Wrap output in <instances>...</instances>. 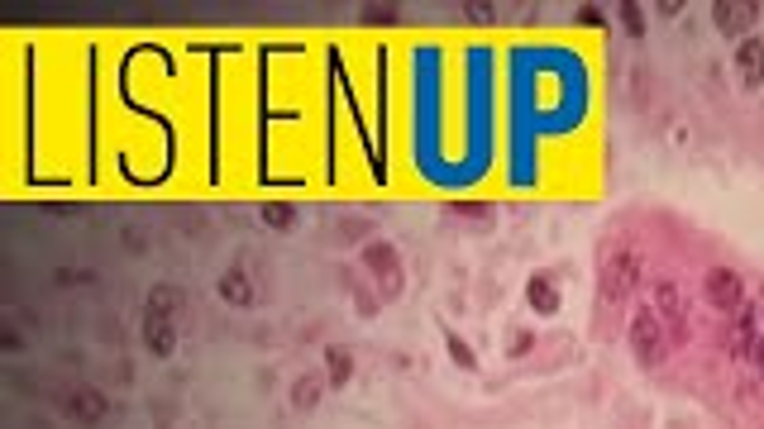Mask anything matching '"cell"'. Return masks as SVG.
Instances as JSON below:
<instances>
[{"instance_id": "obj_22", "label": "cell", "mask_w": 764, "mask_h": 429, "mask_svg": "<svg viewBox=\"0 0 764 429\" xmlns=\"http://www.w3.org/2000/svg\"><path fill=\"white\" fill-rule=\"evenodd\" d=\"M359 20H363V24H397V10H392V5H368Z\"/></svg>"}, {"instance_id": "obj_12", "label": "cell", "mask_w": 764, "mask_h": 429, "mask_svg": "<svg viewBox=\"0 0 764 429\" xmlns=\"http://www.w3.org/2000/svg\"><path fill=\"white\" fill-rule=\"evenodd\" d=\"M182 310H186V296H182V287H173V282H158L154 291H148V315H158V320H177Z\"/></svg>"}, {"instance_id": "obj_11", "label": "cell", "mask_w": 764, "mask_h": 429, "mask_svg": "<svg viewBox=\"0 0 764 429\" xmlns=\"http://www.w3.org/2000/svg\"><path fill=\"white\" fill-rule=\"evenodd\" d=\"M526 301H531V310H535V315H559L564 296H559V282H554L550 272H535L531 282H526Z\"/></svg>"}, {"instance_id": "obj_14", "label": "cell", "mask_w": 764, "mask_h": 429, "mask_svg": "<svg viewBox=\"0 0 764 429\" xmlns=\"http://www.w3.org/2000/svg\"><path fill=\"white\" fill-rule=\"evenodd\" d=\"M325 386H330V382H325V372H302V377L292 382V405L306 415V410H315V405H321Z\"/></svg>"}, {"instance_id": "obj_25", "label": "cell", "mask_w": 764, "mask_h": 429, "mask_svg": "<svg viewBox=\"0 0 764 429\" xmlns=\"http://www.w3.org/2000/svg\"><path fill=\"white\" fill-rule=\"evenodd\" d=\"M759 315H764V310H759Z\"/></svg>"}, {"instance_id": "obj_7", "label": "cell", "mask_w": 764, "mask_h": 429, "mask_svg": "<svg viewBox=\"0 0 764 429\" xmlns=\"http://www.w3.org/2000/svg\"><path fill=\"white\" fill-rule=\"evenodd\" d=\"M755 329H759V306L745 301L731 315V329H726V353H731V358H745V353L755 348Z\"/></svg>"}, {"instance_id": "obj_4", "label": "cell", "mask_w": 764, "mask_h": 429, "mask_svg": "<svg viewBox=\"0 0 764 429\" xmlns=\"http://www.w3.org/2000/svg\"><path fill=\"white\" fill-rule=\"evenodd\" d=\"M363 268L372 272L382 301H397V296H402V253H397V244H387V239L363 244Z\"/></svg>"}, {"instance_id": "obj_9", "label": "cell", "mask_w": 764, "mask_h": 429, "mask_svg": "<svg viewBox=\"0 0 764 429\" xmlns=\"http://www.w3.org/2000/svg\"><path fill=\"white\" fill-rule=\"evenodd\" d=\"M67 410H72V420H77V424H101L110 415V396H105V391H96V386H77L67 396Z\"/></svg>"}, {"instance_id": "obj_15", "label": "cell", "mask_w": 764, "mask_h": 429, "mask_svg": "<svg viewBox=\"0 0 764 429\" xmlns=\"http://www.w3.org/2000/svg\"><path fill=\"white\" fill-rule=\"evenodd\" d=\"M325 382H330L334 391H344V386L353 382V353H349L344 344H330V348H325Z\"/></svg>"}, {"instance_id": "obj_10", "label": "cell", "mask_w": 764, "mask_h": 429, "mask_svg": "<svg viewBox=\"0 0 764 429\" xmlns=\"http://www.w3.org/2000/svg\"><path fill=\"white\" fill-rule=\"evenodd\" d=\"M144 348L154 353V358H173V353H177V320L144 315Z\"/></svg>"}, {"instance_id": "obj_19", "label": "cell", "mask_w": 764, "mask_h": 429, "mask_svg": "<svg viewBox=\"0 0 764 429\" xmlns=\"http://www.w3.org/2000/svg\"><path fill=\"white\" fill-rule=\"evenodd\" d=\"M617 20H621V29L630 34V39H645V5H636V0H621V5H617Z\"/></svg>"}, {"instance_id": "obj_23", "label": "cell", "mask_w": 764, "mask_h": 429, "mask_svg": "<svg viewBox=\"0 0 764 429\" xmlns=\"http://www.w3.org/2000/svg\"><path fill=\"white\" fill-rule=\"evenodd\" d=\"M531 348H535V329H521L516 339H511V358H526Z\"/></svg>"}, {"instance_id": "obj_1", "label": "cell", "mask_w": 764, "mask_h": 429, "mask_svg": "<svg viewBox=\"0 0 764 429\" xmlns=\"http://www.w3.org/2000/svg\"><path fill=\"white\" fill-rule=\"evenodd\" d=\"M640 272H645V258H640V249H636V244H626V239H621V244L607 253V263H602V282H598L602 306L621 310V306H626V296L636 291Z\"/></svg>"}, {"instance_id": "obj_6", "label": "cell", "mask_w": 764, "mask_h": 429, "mask_svg": "<svg viewBox=\"0 0 764 429\" xmlns=\"http://www.w3.org/2000/svg\"><path fill=\"white\" fill-rule=\"evenodd\" d=\"M712 24L726 34V39H750V29L759 24V5L755 0H717L712 5Z\"/></svg>"}, {"instance_id": "obj_17", "label": "cell", "mask_w": 764, "mask_h": 429, "mask_svg": "<svg viewBox=\"0 0 764 429\" xmlns=\"http://www.w3.org/2000/svg\"><path fill=\"white\" fill-rule=\"evenodd\" d=\"M296 205L292 200H263V225L268 229H296Z\"/></svg>"}, {"instance_id": "obj_21", "label": "cell", "mask_w": 764, "mask_h": 429, "mask_svg": "<svg viewBox=\"0 0 764 429\" xmlns=\"http://www.w3.org/2000/svg\"><path fill=\"white\" fill-rule=\"evenodd\" d=\"M463 10H469V20H473V24H497V10L488 5V0H469Z\"/></svg>"}, {"instance_id": "obj_16", "label": "cell", "mask_w": 764, "mask_h": 429, "mask_svg": "<svg viewBox=\"0 0 764 429\" xmlns=\"http://www.w3.org/2000/svg\"><path fill=\"white\" fill-rule=\"evenodd\" d=\"M444 215L463 219V225H492L497 205H488V200H450V205H444Z\"/></svg>"}, {"instance_id": "obj_24", "label": "cell", "mask_w": 764, "mask_h": 429, "mask_svg": "<svg viewBox=\"0 0 764 429\" xmlns=\"http://www.w3.org/2000/svg\"><path fill=\"white\" fill-rule=\"evenodd\" d=\"M53 277H58V282H63V287H72V282H86V277H91V272H72V268H58V272H53Z\"/></svg>"}, {"instance_id": "obj_5", "label": "cell", "mask_w": 764, "mask_h": 429, "mask_svg": "<svg viewBox=\"0 0 764 429\" xmlns=\"http://www.w3.org/2000/svg\"><path fill=\"white\" fill-rule=\"evenodd\" d=\"M702 296H707V306H712V310L736 315V310L745 306V277H740L736 268H707Z\"/></svg>"}, {"instance_id": "obj_3", "label": "cell", "mask_w": 764, "mask_h": 429, "mask_svg": "<svg viewBox=\"0 0 764 429\" xmlns=\"http://www.w3.org/2000/svg\"><path fill=\"white\" fill-rule=\"evenodd\" d=\"M645 301L655 306V315H660V325H664L669 339L683 344V339H688V306H683V291H679L674 277H655Z\"/></svg>"}, {"instance_id": "obj_20", "label": "cell", "mask_w": 764, "mask_h": 429, "mask_svg": "<svg viewBox=\"0 0 764 429\" xmlns=\"http://www.w3.org/2000/svg\"><path fill=\"white\" fill-rule=\"evenodd\" d=\"M573 24H583V29H607V15H602L598 5H579V10H573Z\"/></svg>"}, {"instance_id": "obj_13", "label": "cell", "mask_w": 764, "mask_h": 429, "mask_svg": "<svg viewBox=\"0 0 764 429\" xmlns=\"http://www.w3.org/2000/svg\"><path fill=\"white\" fill-rule=\"evenodd\" d=\"M215 291H220V301H230V306H239V310H249V306L258 301V296H253V282H249V277L239 272V268H230L225 277H220Z\"/></svg>"}, {"instance_id": "obj_2", "label": "cell", "mask_w": 764, "mask_h": 429, "mask_svg": "<svg viewBox=\"0 0 764 429\" xmlns=\"http://www.w3.org/2000/svg\"><path fill=\"white\" fill-rule=\"evenodd\" d=\"M626 334H630V353H636L640 367H660L664 363L669 334H664V325H660V315H655V306H650V301H640L636 310H630Z\"/></svg>"}, {"instance_id": "obj_18", "label": "cell", "mask_w": 764, "mask_h": 429, "mask_svg": "<svg viewBox=\"0 0 764 429\" xmlns=\"http://www.w3.org/2000/svg\"><path fill=\"white\" fill-rule=\"evenodd\" d=\"M444 348H450V363H454V367H463V372H478V353H473L469 344H463L454 329H444Z\"/></svg>"}, {"instance_id": "obj_8", "label": "cell", "mask_w": 764, "mask_h": 429, "mask_svg": "<svg viewBox=\"0 0 764 429\" xmlns=\"http://www.w3.org/2000/svg\"><path fill=\"white\" fill-rule=\"evenodd\" d=\"M736 77L745 91H759L764 86V39H740L736 44Z\"/></svg>"}]
</instances>
